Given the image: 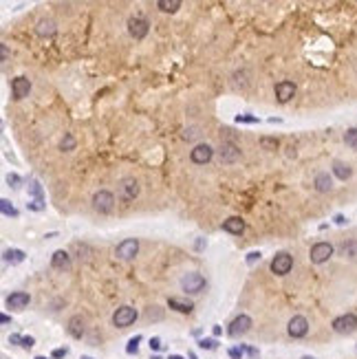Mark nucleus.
<instances>
[{"mask_svg": "<svg viewBox=\"0 0 357 359\" xmlns=\"http://www.w3.org/2000/svg\"><path fill=\"white\" fill-rule=\"evenodd\" d=\"M90 203H93V210L97 212V214H111L115 210V196H113V192H108V190L95 192Z\"/></svg>", "mask_w": 357, "mask_h": 359, "instance_id": "nucleus-1", "label": "nucleus"}, {"mask_svg": "<svg viewBox=\"0 0 357 359\" xmlns=\"http://www.w3.org/2000/svg\"><path fill=\"white\" fill-rule=\"evenodd\" d=\"M205 284L208 282H205V278L198 271H190L181 278V289H183L185 293H192V295L201 293V291L205 289Z\"/></svg>", "mask_w": 357, "mask_h": 359, "instance_id": "nucleus-2", "label": "nucleus"}, {"mask_svg": "<svg viewBox=\"0 0 357 359\" xmlns=\"http://www.w3.org/2000/svg\"><path fill=\"white\" fill-rule=\"evenodd\" d=\"M137 318H139L137 309H132V306H128V304H124V306H119L117 311L113 313V324L117 326V328H126V326L135 324Z\"/></svg>", "mask_w": 357, "mask_h": 359, "instance_id": "nucleus-3", "label": "nucleus"}, {"mask_svg": "<svg viewBox=\"0 0 357 359\" xmlns=\"http://www.w3.org/2000/svg\"><path fill=\"white\" fill-rule=\"evenodd\" d=\"M269 267H271V271H274L276 276H287V273L293 269V255L287 253V251H278Z\"/></svg>", "mask_w": 357, "mask_h": 359, "instance_id": "nucleus-4", "label": "nucleus"}, {"mask_svg": "<svg viewBox=\"0 0 357 359\" xmlns=\"http://www.w3.org/2000/svg\"><path fill=\"white\" fill-rule=\"evenodd\" d=\"M331 326H333V331L342 333V335L353 333V331H357V315L355 313H344V315H340V318L333 320Z\"/></svg>", "mask_w": 357, "mask_h": 359, "instance_id": "nucleus-5", "label": "nucleus"}, {"mask_svg": "<svg viewBox=\"0 0 357 359\" xmlns=\"http://www.w3.org/2000/svg\"><path fill=\"white\" fill-rule=\"evenodd\" d=\"M139 181L132 179V176H126V179L119 181V198L122 200H135L139 196Z\"/></svg>", "mask_w": 357, "mask_h": 359, "instance_id": "nucleus-6", "label": "nucleus"}, {"mask_svg": "<svg viewBox=\"0 0 357 359\" xmlns=\"http://www.w3.org/2000/svg\"><path fill=\"white\" fill-rule=\"evenodd\" d=\"M333 251H335V249H333L331 242H316V245L311 247V253L309 255H311L313 265H324L326 260L333 255Z\"/></svg>", "mask_w": 357, "mask_h": 359, "instance_id": "nucleus-7", "label": "nucleus"}, {"mask_svg": "<svg viewBox=\"0 0 357 359\" xmlns=\"http://www.w3.org/2000/svg\"><path fill=\"white\" fill-rule=\"evenodd\" d=\"M212 157H214V150H212V145H208V143H198V145H194V148L190 150V161L196 163V166H205V163H210Z\"/></svg>", "mask_w": 357, "mask_h": 359, "instance_id": "nucleus-8", "label": "nucleus"}, {"mask_svg": "<svg viewBox=\"0 0 357 359\" xmlns=\"http://www.w3.org/2000/svg\"><path fill=\"white\" fill-rule=\"evenodd\" d=\"M287 333L291 335L293 339H300L304 337L309 333V320L304 315H293L291 320H289V326H287Z\"/></svg>", "mask_w": 357, "mask_h": 359, "instance_id": "nucleus-9", "label": "nucleus"}, {"mask_svg": "<svg viewBox=\"0 0 357 359\" xmlns=\"http://www.w3.org/2000/svg\"><path fill=\"white\" fill-rule=\"evenodd\" d=\"M139 251V240L137 238H126L117 245V249H115V255H117L119 260H130L135 258Z\"/></svg>", "mask_w": 357, "mask_h": 359, "instance_id": "nucleus-10", "label": "nucleus"}, {"mask_svg": "<svg viewBox=\"0 0 357 359\" xmlns=\"http://www.w3.org/2000/svg\"><path fill=\"white\" fill-rule=\"evenodd\" d=\"M249 328H251V318L249 315H238V318H234L232 324H229L227 335L229 337H240V335H245V333H249Z\"/></svg>", "mask_w": 357, "mask_h": 359, "instance_id": "nucleus-11", "label": "nucleus"}, {"mask_svg": "<svg viewBox=\"0 0 357 359\" xmlns=\"http://www.w3.org/2000/svg\"><path fill=\"white\" fill-rule=\"evenodd\" d=\"M219 159L221 163H227V166H232V163H236L240 159V150L238 145L232 143V141H223L221 148H219Z\"/></svg>", "mask_w": 357, "mask_h": 359, "instance_id": "nucleus-12", "label": "nucleus"}, {"mask_svg": "<svg viewBox=\"0 0 357 359\" xmlns=\"http://www.w3.org/2000/svg\"><path fill=\"white\" fill-rule=\"evenodd\" d=\"M31 93V82H29V77L25 75H18L11 80V95H14V99H25Z\"/></svg>", "mask_w": 357, "mask_h": 359, "instance_id": "nucleus-13", "label": "nucleus"}, {"mask_svg": "<svg viewBox=\"0 0 357 359\" xmlns=\"http://www.w3.org/2000/svg\"><path fill=\"white\" fill-rule=\"evenodd\" d=\"M148 29H150V24H148V20H143V18H130V20H128V33L135 40H143V38H146Z\"/></svg>", "mask_w": 357, "mask_h": 359, "instance_id": "nucleus-14", "label": "nucleus"}, {"mask_svg": "<svg viewBox=\"0 0 357 359\" xmlns=\"http://www.w3.org/2000/svg\"><path fill=\"white\" fill-rule=\"evenodd\" d=\"M7 306L9 309H16V311H22V309L29 306V302H31V295L25 293V291H14V293L7 295Z\"/></svg>", "mask_w": 357, "mask_h": 359, "instance_id": "nucleus-15", "label": "nucleus"}, {"mask_svg": "<svg viewBox=\"0 0 357 359\" xmlns=\"http://www.w3.org/2000/svg\"><path fill=\"white\" fill-rule=\"evenodd\" d=\"M276 97L280 104H287L289 99H293L295 97V84L289 82V80H282L276 84Z\"/></svg>", "mask_w": 357, "mask_h": 359, "instance_id": "nucleus-16", "label": "nucleus"}, {"mask_svg": "<svg viewBox=\"0 0 357 359\" xmlns=\"http://www.w3.org/2000/svg\"><path fill=\"white\" fill-rule=\"evenodd\" d=\"M66 331H69L71 337L75 339H82L84 337V331H86V326H84V318L82 315H73L69 322H66Z\"/></svg>", "mask_w": 357, "mask_h": 359, "instance_id": "nucleus-17", "label": "nucleus"}, {"mask_svg": "<svg viewBox=\"0 0 357 359\" xmlns=\"http://www.w3.org/2000/svg\"><path fill=\"white\" fill-rule=\"evenodd\" d=\"M223 232L227 234H234V236H240L245 232V221L240 216H229L227 221H223Z\"/></svg>", "mask_w": 357, "mask_h": 359, "instance_id": "nucleus-18", "label": "nucleus"}, {"mask_svg": "<svg viewBox=\"0 0 357 359\" xmlns=\"http://www.w3.org/2000/svg\"><path fill=\"white\" fill-rule=\"evenodd\" d=\"M333 176L340 181H348L353 176V168L344 161H333Z\"/></svg>", "mask_w": 357, "mask_h": 359, "instance_id": "nucleus-19", "label": "nucleus"}, {"mask_svg": "<svg viewBox=\"0 0 357 359\" xmlns=\"http://www.w3.org/2000/svg\"><path fill=\"white\" fill-rule=\"evenodd\" d=\"M313 185H316V190L318 192H331L333 190V179H331V174L329 172H320L316 174V179H313Z\"/></svg>", "mask_w": 357, "mask_h": 359, "instance_id": "nucleus-20", "label": "nucleus"}, {"mask_svg": "<svg viewBox=\"0 0 357 359\" xmlns=\"http://www.w3.org/2000/svg\"><path fill=\"white\" fill-rule=\"evenodd\" d=\"M51 265H53V269H69L71 267V255L66 253L64 249H58V251L51 255Z\"/></svg>", "mask_w": 357, "mask_h": 359, "instance_id": "nucleus-21", "label": "nucleus"}, {"mask_svg": "<svg viewBox=\"0 0 357 359\" xmlns=\"http://www.w3.org/2000/svg\"><path fill=\"white\" fill-rule=\"evenodd\" d=\"M168 306L174 309V311H179V313H192L194 302H192V300H183V297H170V300H168Z\"/></svg>", "mask_w": 357, "mask_h": 359, "instance_id": "nucleus-22", "label": "nucleus"}, {"mask_svg": "<svg viewBox=\"0 0 357 359\" xmlns=\"http://www.w3.org/2000/svg\"><path fill=\"white\" fill-rule=\"evenodd\" d=\"M56 22L53 20H40L38 24H35V33L40 35V38H53L56 35Z\"/></svg>", "mask_w": 357, "mask_h": 359, "instance_id": "nucleus-23", "label": "nucleus"}, {"mask_svg": "<svg viewBox=\"0 0 357 359\" xmlns=\"http://www.w3.org/2000/svg\"><path fill=\"white\" fill-rule=\"evenodd\" d=\"M25 251L22 249H5L3 251V258H5V263H9V265H20L22 260H25Z\"/></svg>", "mask_w": 357, "mask_h": 359, "instance_id": "nucleus-24", "label": "nucleus"}, {"mask_svg": "<svg viewBox=\"0 0 357 359\" xmlns=\"http://www.w3.org/2000/svg\"><path fill=\"white\" fill-rule=\"evenodd\" d=\"M157 7H159L163 14H174V11L181 9V0H157Z\"/></svg>", "mask_w": 357, "mask_h": 359, "instance_id": "nucleus-25", "label": "nucleus"}, {"mask_svg": "<svg viewBox=\"0 0 357 359\" xmlns=\"http://www.w3.org/2000/svg\"><path fill=\"white\" fill-rule=\"evenodd\" d=\"M75 145H77L75 137L71 135V132H66V135L62 137V141H60V150H62V152H73Z\"/></svg>", "mask_w": 357, "mask_h": 359, "instance_id": "nucleus-26", "label": "nucleus"}, {"mask_svg": "<svg viewBox=\"0 0 357 359\" xmlns=\"http://www.w3.org/2000/svg\"><path fill=\"white\" fill-rule=\"evenodd\" d=\"M342 255L344 258H357V240H348L342 245Z\"/></svg>", "mask_w": 357, "mask_h": 359, "instance_id": "nucleus-27", "label": "nucleus"}, {"mask_svg": "<svg viewBox=\"0 0 357 359\" xmlns=\"http://www.w3.org/2000/svg\"><path fill=\"white\" fill-rule=\"evenodd\" d=\"M344 143H346L348 148L357 150V128H348V130L344 132Z\"/></svg>", "mask_w": 357, "mask_h": 359, "instance_id": "nucleus-28", "label": "nucleus"}, {"mask_svg": "<svg viewBox=\"0 0 357 359\" xmlns=\"http://www.w3.org/2000/svg\"><path fill=\"white\" fill-rule=\"evenodd\" d=\"M0 210H3L5 216H11V218H18V210L14 208V205L9 203L7 198H0Z\"/></svg>", "mask_w": 357, "mask_h": 359, "instance_id": "nucleus-29", "label": "nucleus"}, {"mask_svg": "<svg viewBox=\"0 0 357 359\" xmlns=\"http://www.w3.org/2000/svg\"><path fill=\"white\" fill-rule=\"evenodd\" d=\"M260 145H263L265 150H276L278 145H280V141H278L276 137H260Z\"/></svg>", "mask_w": 357, "mask_h": 359, "instance_id": "nucleus-30", "label": "nucleus"}, {"mask_svg": "<svg viewBox=\"0 0 357 359\" xmlns=\"http://www.w3.org/2000/svg\"><path fill=\"white\" fill-rule=\"evenodd\" d=\"M139 342H141V335H135L128 342V346H126V352L128 355H137V350H139Z\"/></svg>", "mask_w": 357, "mask_h": 359, "instance_id": "nucleus-31", "label": "nucleus"}, {"mask_svg": "<svg viewBox=\"0 0 357 359\" xmlns=\"http://www.w3.org/2000/svg\"><path fill=\"white\" fill-rule=\"evenodd\" d=\"M29 190H31V194L35 196V200H44V194H42V185L38 183V181H31Z\"/></svg>", "mask_w": 357, "mask_h": 359, "instance_id": "nucleus-32", "label": "nucleus"}, {"mask_svg": "<svg viewBox=\"0 0 357 359\" xmlns=\"http://www.w3.org/2000/svg\"><path fill=\"white\" fill-rule=\"evenodd\" d=\"M198 346L205 348V350H214L216 346H219V342H216V339H212V337H205V339H198Z\"/></svg>", "mask_w": 357, "mask_h": 359, "instance_id": "nucleus-33", "label": "nucleus"}, {"mask_svg": "<svg viewBox=\"0 0 357 359\" xmlns=\"http://www.w3.org/2000/svg\"><path fill=\"white\" fill-rule=\"evenodd\" d=\"M236 121L238 124H258V117H253V115H236Z\"/></svg>", "mask_w": 357, "mask_h": 359, "instance_id": "nucleus-34", "label": "nucleus"}, {"mask_svg": "<svg viewBox=\"0 0 357 359\" xmlns=\"http://www.w3.org/2000/svg\"><path fill=\"white\" fill-rule=\"evenodd\" d=\"M7 183L11 185V187H20V183H22V179L18 174H7Z\"/></svg>", "mask_w": 357, "mask_h": 359, "instance_id": "nucleus-35", "label": "nucleus"}, {"mask_svg": "<svg viewBox=\"0 0 357 359\" xmlns=\"http://www.w3.org/2000/svg\"><path fill=\"white\" fill-rule=\"evenodd\" d=\"M198 137V128H187L183 132V139H196Z\"/></svg>", "mask_w": 357, "mask_h": 359, "instance_id": "nucleus-36", "label": "nucleus"}, {"mask_svg": "<svg viewBox=\"0 0 357 359\" xmlns=\"http://www.w3.org/2000/svg\"><path fill=\"white\" fill-rule=\"evenodd\" d=\"M148 346H150V350H161L163 344H161L159 337H150V344H148Z\"/></svg>", "mask_w": 357, "mask_h": 359, "instance_id": "nucleus-37", "label": "nucleus"}, {"mask_svg": "<svg viewBox=\"0 0 357 359\" xmlns=\"http://www.w3.org/2000/svg\"><path fill=\"white\" fill-rule=\"evenodd\" d=\"M260 260V251H249L247 253V265H253V263H258Z\"/></svg>", "mask_w": 357, "mask_h": 359, "instance_id": "nucleus-38", "label": "nucleus"}, {"mask_svg": "<svg viewBox=\"0 0 357 359\" xmlns=\"http://www.w3.org/2000/svg\"><path fill=\"white\" fill-rule=\"evenodd\" d=\"M227 355L232 359H243V348H229Z\"/></svg>", "mask_w": 357, "mask_h": 359, "instance_id": "nucleus-39", "label": "nucleus"}, {"mask_svg": "<svg viewBox=\"0 0 357 359\" xmlns=\"http://www.w3.org/2000/svg\"><path fill=\"white\" fill-rule=\"evenodd\" d=\"M29 210L42 212V210H44V200H33V203H29Z\"/></svg>", "mask_w": 357, "mask_h": 359, "instance_id": "nucleus-40", "label": "nucleus"}, {"mask_svg": "<svg viewBox=\"0 0 357 359\" xmlns=\"http://www.w3.org/2000/svg\"><path fill=\"white\" fill-rule=\"evenodd\" d=\"M240 348H243V352H247L251 359H258V350L256 348H251V346H240Z\"/></svg>", "mask_w": 357, "mask_h": 359, "instance_id": "nucleus-41", "label": "nucleus"}, {"mask_svg": "<svg viewBox=\"0 0 357 359\" xmlns=\"http://www.w3.org/2000/svg\"><path fill=\"white\" fill-rule=\"evenodd\" d=\"M66 355H69V348H56L53 350V359H62Z\"/></svg>", "mask_w": 357, "mask_h": 359, "instance_id": "nucleus-42", "label": "nucleus"}, {"mask_svg": "<svg viewBox=\"0 0 357 359\" xmlns=\"http://www.w3.org/2000/svg\"><path fill=\"white\" fill-rule=\"evenodd\" d=\"M33 344H35V339H33V337H22V342H20L22 348H31Z\"/></svg>", "mask_w": 357, "mask_h": 359, "instance_id": "nucleus-43", "label": "nucleus"}, {"mask_svg": "<svg viewBox=\"0 0 357 359\" xmlns=\"http://www.w3.org/2000/svg\"><path fill=\"white\" fill-rule=\"evenodd\" d=\"M333 221H335L337 225H346V218H344L342 214H335V218H333Z\"/></svg>", "mask_w": 357, "mask_h": 359, "instance_id": "nucleus-44", "label": "nucleus"}, {"mask_svg": "<svg viewBox=\"0 0 357 359\" xmlns=\"http://www.w3.org/2000/svg\"><path fill=\"white\" fill-rule=\"evenodd\" d=\"M9 342H11V344H20V342H22V335H11Z\"/></svg>", "mask_w": 357, "mask_h": 359, "instance_id": "nucleus-45", "label": "nucleus"}, {"mask_svg": "<svg viewBox=\"0 0 357 359\" xmlns=\"http://www.w3.org/2000/svg\"><path fill=\"white\" fill-rule=\"evenodd\" d=\"M0 48H3V60L9 58V51H7V44H0Z\"/></svg>", "mask_w": 357, "mask_h": 359, "instance_id": "nucleus-46", "label": "nucleus"}, {"mask_svg": "<svg viewBox=\"0 0 357 359\" xmlns=\"http://www.w3.org/2000/svg\"><path fill=\"white\" fill-rule=\"evenodd\" d=\"M0 322H3V324H9L11 318H9V315H3V318H0Z\"/></svg>", "mask_w": 357, "mask_h": 359, "instance_id": "nucleus-47", "label": "nucleus"}, {"mask_svg": "<svg viewBox=\"0 0 357 359\" xmlns=\"http://www.w3.org/2000/svg\"><path fill=\"white\" fill-rule=\"evenodd\" d=\"M168 359H185V357H181V355H170Z\"/></svg>", "mask_w": 357, "mask_h": 359, "instance_id": "nucleus-48", "label": "nucleus"}, {"mask_svg": "<svg viewBox=\"0 0 357 359\" xmlns=\"http://www.w3.org/2000/svg\"><path fill=\"white\" fill-rule=\"evenodd\" d=\"M190 359H198V357L194 355V352H190Z\"/></svg>", "mask_w": 357, "mask_h": 359, "instance_id": "nucleus-49", "label": "nucleus"}, {"mask_svg": "<svg viewBox=\"0 0 357 359\" xmlns=\"http://www.w3.org/2000/svg\"><path fill=\"white\" fill-rule=\"evenodd\" d=\"M302 359H316V357H309V355H304V357H302Z\"/></svg>", "mask_w": 357, "mask_h": 359, "instance_id": "nucleus-50", "label": "nucleus"}, {"mask_svg": "<svg viewBox=\"0 0 357 359\" xmlns=\"http://www.w3.org/2000/svg\"><path fill=\"white\" fill-rule=\"evenodd\" d=\"M82 359H93V357H82Z\"/></svg>", "mask_w": 357, "mask_h": 359, "instance_id": "nucleus-51", "label": "nucleus"}, {"mask_svg": "<svg viewBox=\"0 0 357 359\" xmlns=\"http://www.w3.org/2000/svg\"><path fill=\"white\" fill-rule=\"evenodd\" d=\"M35 359H46V357H35Z\"/></svg>", "mask_w": 357, "mask_h": 359, "instance_id": "nucleus-52", "label": "nucleus"}]
</instances>
